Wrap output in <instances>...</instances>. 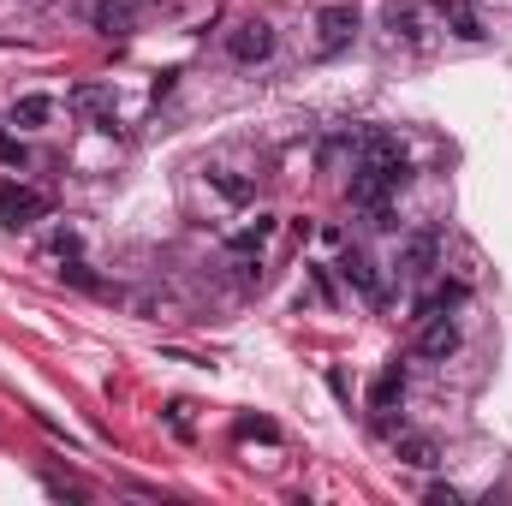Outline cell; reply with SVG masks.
Returning a JSON list of instances; mask_svg holds the SVG:
<instances>
[{
    "label": "cell",
    "instance_id": "44dd1931",
    "mask_svg": "<svg viewBox=\"0 0 512 506\" xmlns=\"http://www.w3.org/2000/svg\"><path fill=\"white\" fill-rule=\"evenodd\" d=\"M54 251H60V256H78V233H72V227H66V233H54Z\"/></svg>",
    "mask_w": 512,
    "mask_h": 506
},
{
    "label": "cell",
    "instance_id": "8992f818",
    "mask_svg": "<svg viewBox=\"0 0 512 506\" xmlns=\"http://www.w3.org/2000/svg\"><path fill=\"white\" fill-rule=\"evenodd\" d=\"M393 191H399V179L393 173H382V167H364L358 161V173H352V209H387L393 203Z\"/></svg>",
    "mask_w": 512,
    "mask_h": 506
},
{
    "label": "cell",
    "instance_id": "277c9868",
    "mask_svg": "<svg viewBox=\"0 0 512 506\" xmlns=\"http://www.w3.org/2000/svg\"><path fill=\"white\" fill-rule=\"evenodd\" d=\"M227 54H233L239 66H262V60L274 54V30H268L262 18H239V24L227 30Z\"/></svg>",
    "mask_w": 512,
    "mask_h": 506
},
{
    "label": "cell",
    "instance_id": "ba28073f",
    "mask_svg": "<svg viewBox=\"0 0 512 506\" xmlns=\"http://www.w3.org/2000/svg\"><path fill=\"white\" fill-rule=\"evenodd\" d=\"M78 12L102 36H131V0H78Z\"/></svg>",
    "mask_w": 512,
    "mask_h": 506
},
{
    "label": "cell",
    "instance_id": "9c48e42d",
    "mask_svg": "<svg viewBox=\"0 0 512 506\" xmlns=\"http://www.w3.org/2000/svg\"><path fill=\"white\" fill-rule=\"evenodd\" d=\"M340 274H346V280H352V286H358L364 298H376V304L387 298V286H382V274H376V262H370V256L358 251V245L346 251V262H340Z\"/></svg>",
    "mask_w": 512,
    "mask_h": 506
},
{
    "label": "cell",
    "instance_id": "ac0fdd59",
    "mask_svg": "<svg viewBox=\"0 0 512 506\" xmlns=\"http://www.w3.org/2000/svg\"><path fill=\"white\" fill-rule=\"evenodd\" d=\"M239 435H262V441H280V429H274L268 417H245V423H239Z\"/></svg>",
    "mask_w": 512,
    "mask_h": 506
},
{
    "label": "cell",
    "instance_id": "7a4b0ae2",
    "mask_svg": "<svg viewBox=\"0 0 512 506\" xmlns=\"http://www.w3.org/2000/svg\"><path fill=\"white\" fill-rule=\"evenodd\" d=\"M358 161H364V167H382V173H393L399 185H405V173H411L405 143H399L393 131H358Z\"/></svg>",
    "mask_w": 512,
    "mask_h": 506
},
{
    "label": "cell",
    "instance_id": "8fae6325",
    "mask_svg": "<svg viewBox=\"0 0 512 506\" xmlns=\"http://www.w3.org/2000/svg\"><path fill=\"white\" fill-rule=\"evenodd\" d=\"M48 120H54V96L30 90V96H18V102H12V126H18V131H42Z\"/></svg>",
    "mask_w": 512,
    "mask_h": 506
},
{
    "label": "cell",
    "instance_id": "7c38bea8",
    "mask_svg": "<svg viewBox=\"0 0 512 506\" xmlns=\"http://www.w3.org/2000/svg\"><path fill=\"white\" fill-rule=\"evenodd\" d=\"M399 465H411V471H435L441 453H435L429 435H399Z\"/></svg>",
    "mask_w": 512,
    "mask_h": 506
},
{
    "label": "cell",
    "instance_id": "52a82bcc",
    "mask_svg": "<svg viewBox=\"0 0 512 506\" xmlns=\"http://www.w3.org/2000/svg\"><path fill=\"white\" fill-rule=\"evenodd\" d=\"M453 352H459V322H453V316H423V328H417V358L441 364V358H453Z\"/></svg>",
    "mask_w": 512,
    "mask_h": 506
},
{
    "label": "cell",
    "instance_id": "ffe728a7",
    "mask_svg": "<svg viewBox=\"0 0 512 506\" xmlns=\"http://www.w3.org/2000/svg\"><path fill=\"white\" fill-rule=\"evenodd\" d=\"M0 161H6V167H24V149H18L12 137H0Z\"/></svg>",
    "mask_w": 512,
    "mask_h": 506
},
{
    "label": "cell",
    "instance_id": "d6986e66",
    "mask_svg": "<svg viewBox=\"0 0 512 506\" xmlns=\"http://www.w3.org/2000/svg\"><path fill=\"white\" fill-rule=\"evenodd\" d=\"M185 411H191V405H167V423H173L179 441H191V417H185Z\"/></svg>",
    "mask_w": 512,
    "mask_h": 506
},
{
    "label": "cell",
    "instance_id": "5b68a950",
    "mask_svg": "<svg viewBox=\"0 0 512 506\" xmlns=\"http://www.w3.org/2000/svg\"><path fill=\"white\" fill-rule=\"evenodd\" d=\"M435 262H441V233H435V227H417V233L399 245V274H405V280H429Z\"/></svg>",
    "mask_w": 512,
    "mask_h": 506
},
{
    "label": "cell",
    "instance_id": "3957f363",
    "mask_svg": "<svg viewBox=\"0 0 512 506\" xmlns=\"http://www.w3.org/2000/svg\"><path fill=\"white\" fill-rule=\"evenodd\" d=\"M358 42V6H322L316 12V48L322 54H340V48H352Z\"/></svg>",
    "mask_w": 512,
    "mask_h": 506
},
{
    "label": "cell",
    "instance_id": "e0dca14e",
    "mask_svg": "<svg viewBox=\"0 0 512 506\" xmlns=\"http://www.w3.org/2000/svg\"><path fill=\"white\" fill-rule=\"evenodd\" d=\"M453 304H465V286L453 280V286H435L423 304H417V316H441V310H453Z\"/></svg>",
    "mask_w": 512,
    "mask_h": 506
},
{
    "label": "cell",
    "instance_id": "9a60e30c",
    "mask_svg": "<svg viewBox=\"0 0 512 506\" xmlns=\"http://www.w3.org/2000/svg\"><path fill=\"white\" fill-rule=\"evenodd\" d=\"M441 12H447L453 36H465V42H477V36H483V18H477V6H471V0H441Z\"/></svg>",
    "mask_w": 512,
    "mask_h": 506
},
{
    "label": "cell",
    "instance_id": "5bb4252c",
    "mask_svg": "<svg viewBox=\"0 0 512 506\" xmlns=\"http://www.w3.org/2000/svg\"><path fill=\"white\" fill-rule=\"evenodd\" d=\"M399 399H405V364H387L382 381L370 387V405H376V411H393Z\"/></svg>",
    "mask_w": 512,
    "mask_h": 506
},
{
    "label": "cell",
    "instance_id": "2e32d148",
    "mask_svg": "<svg viewBox=\"0 0 512 506\" xmlns=\"http://www.w3.org/2000/svg\"><path fill=\"white\" fill-rule=\"evenodd\" d=\"M387 24H393V36H405V42H417L423 30H417V6L411 0H387Z\"/></svg>",
    "mask_w": 512,
    "mask_h": 506
},
{
    "label": "cell",
    "instance_id": "6da1fadb",
    "mask_svg": "<svg viewBox=\"0 0 512 506\" xmlns=\"http://www.w3.org/2000/svg\"><path fill=\"white\" fill-rule=\"evenodd\" d=\"M48 191H36V185H0V227H12V233H24V227H36V221H48Z\"/></svg>",
    "mask_w": 512,
    "mask_h": 506
},
{
    "label": "cell",
    "instance_id": "4fadbf2b",
    "mask_svg": "<svg viewBox=\"0 0 512 506\" xmlns=\"http://www.w3.org/2000/svg\"><path fill=\"white\" fill-rule=\"evenodd\" d=\"M274 221H280V215H256V221L245 227V233H233V239H227V251H233V256H251V251H262V245L274 239Z\"/></svg>",
    "mask_w": 512,
    "mask_h": 506
},
{
    "label": "cell",
    "instance_id": "30bf717a",
    "mask_svg": "<svg viewBox=\"0 0 512 506\" xmlns=\"http://www.w3.org/2000/svg\"><path fill=\"white\" fill-rule=\"evenodd\" d=\"M66 108H78V114H90V120L102 126V120H114V90H108V84H78V90L66 96Z\"/></svg>",
    "mask_w": 512,
    "mask_h": 506
}]
</instances>
